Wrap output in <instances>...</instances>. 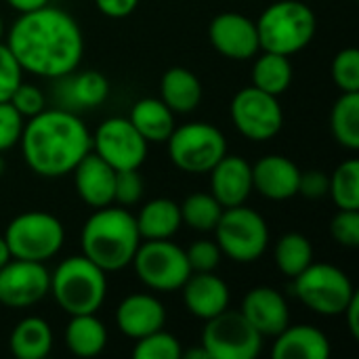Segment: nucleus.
Returning <instances> with one entry per match:
<instances>
[{
    "instance_id": "42",
    "label": "nucleus",
    "mask_w": 359,
    "mask_h": 359,
    "mask_svg": "<svg viewBox=\"0 0 359 359\" xmlns=\"http://www.w3.org/2000/svg\"><path fill=\"white\" fill-rule=\"evenodd\" d=\"M328 187H330V175H326L324 170H318V168L301 170L297 196H303L307 200H320L328 196Z\"/></svg>"
},
{
    "instance_id": "17",
    "label": "nucleus",
    "mask_w": 359,
    "mask_h": 359,
    "mask_svg": "<svg viewBox=\"0 0 359 359\" xmlns=\"http://www.w3.org/2000/svg\"><path fill=\"white\" fill-rule=\"evenodd\" d=\"M301 168L286 156L269 154L252 164V191L273 202H284L299 191Z\"/></svg>"
},
{
    "instance_id": "28",
    "label": "nucleus",
    "mask_w": 359,
    "mask_h": 359,
    "mask_svg": "<svg viewBox=\"0 0 359 359\" xmlns=\"http://www.w3.org/2000/svg\"><path fill=\"white\" fill-rule=\"evenodd\" d=\"M53 349V330L42 318H23L11 332V353L17 359H44Z\"/></svg>"
},
{
    "instance_id": "43",
    "label": "nucleus",
    "mask_w": 359,
    "mask_h": 359,
    "mask_svg": "<svg viewBox=\"0 0 359 359\" xmlns=\"http://www.w3.org/2000/svg\"><path fill=\"white\" fill-rule=\"evenodd\" d=\"M95 4L105 17L122 19V17H128L137 8L139 0H95Z\"/></svg>"
},
{
    "instance_id": "27",
    "label": "nucleus",
    "mask_w": 359,
    "mask_h": 359,
    "mask_svg": "<svg viewBox=\"0 0 359 359\" xmlns=\"http://www.w3.org/2000/svg\"><path fill=\"white\" fill-rule=\"evenodd\" d=\"M65 328V347L78 358H97L107 345V330L95 313L69 316Z\"/></svg>"
},
{
    "instance_id": "45",
    "label": "nucleus",
    "mask_w": 359,
    "mask_h": 359,
    "mask_svg": "<svg viewBox=\"0 0 359 359\" xmlns=\"http://www.w3.org/2000/svg\"><path fill=\"white\" fill-rule=\"evenodd\" d=\"M6 2L17 13H27V11H34V8H40V6L48 4V0H6Z\"/></svg>"
},
{
    "instance_id": "46",
    "label": "nucleus",
    "mask_w": 359,
    "mask_h": 359,
    "mask_svg": "<svg viewBox=\"0 0 359 359\" xmlns=\"http://www.w3.org/2000/svg\"><path fill=\"white\" fill-rule=\"evenodd\" d=\"M181 359H210V355H208V351H206L204 347H200V349L183 351V353H181Z\"/></svg>"
},
{
    "instance_id": "48",
    "label": "nucleus",
    "mask_w": 359,
    "mask_h": 359,
    "mask_svg": "<svg viewBox=\"0 0 359 359\" xmlns=\"http://www.w3.org/2000/svg\"><path fill=\"white\" fill-rule=\"evenodd\" d=\"M4 170H6V162H4V158H2V154H0V177L4 175Z\"/></svg>"
},
{
    "instance_id": "26",
    "label": "nucleus",
    "mask_w": 359,
    "mask_h": 359,
    "mask_svg": "<svg viewBox=\"0 0 359 359\" xmlns=\"http://www.w3.org/2000/svg\"><path fill=\"white\" fill-rule=\"evenodd\" d=\"M141 240H170L183 225L181 208L168 198L147 202L135 217Z\"/></svg>"
},
{
    "instance_id": "37",
    "label": "nucleus",
    "mask_w": 359,
    "mask_h": 359,
    "mask_svg": "<svg viewBox=\"0 0 359 359\" xmlns=\"http://www.w3.org/2000/svg\"><path fill=\"white\" fill-rule=\"evenodd\" d=\"M145 189L143 177L139 175V168H124L116 170V181H114V202L120 206H133L141 200Z\"/></svg>"
},
{
    "instance_id": "11",
    "label": "nucleus",
    "mask_w": 359,
    "mask_h": 359,
    "mask_svg": "<svg viewBox=\"0 0 359 359\" xmlns=\"http://www.w3.org/2000/svg\"><path fill=\"white\" fill-rule=\"evenodd\" d=\"M210 359H255L263 349V337L250 326L242 311L225 309L206 320L200 343Z\"/></svg>"
},
{
    "instance_id": "32",
    "label": "nucleus",
    "mask_w": 359,
    "mask_h": 359,
    "mask_svg": "<svg viewBox=\"0 0 359 359\" xmlns=\"http://www.w3.org/2000/svg\"><path fill=\"white\" fill-rule=\"evenodd\" d=\"M179 208H181V221L191 229L204 233L215 231L225 210L212 194H191L183 200V204H179Z\"/></svg>"
},
{
    "instance_id": "34",
    "label": "nucleus",
    "mask_w": 359,
    "mask_h": 359,
    "mask_svg": "<svg viewBox=\"0 0 359 359\" xmlns=\"http://www.w3.org/2000/svg\"><path fill=\"white\" fill-rule=\"evenodd\" d=\"M183 347L177 337L170 332L156 330L135 343L133 358L135 359H181Z\"/></svg>"
},
{
    "instance_id": "2",
    "label": "nucleus",
    "mask_w": 359,
    "mask_h": 359,
    "mask_svg": "<svg viewBox=\"0 0 359 359\" xmlns=\"http://www.w3.org/2000/svg\"><path fill=\"white\" fill-rule=\"evenodd\" d=\"M21 151L27 166L46 179L69 175L93 149V135L78 114L53 107L42 109L23 124Z\"/></svg>"
},
{
    "instance_id": "7",
    "label": "nucleus",
    "mask_w": 359,
    "mask_h": 359,
    "mask_svg": "<svg viewBox=\"0 0 359 359\" xmlns=\"http://www.w3.org/2000/svg\"><path fill=\"white\" fill-rule=\"evenodd\" d=\"M2 238L13 259L46 263L63 248L65 229L50 212L29 210L15 217Z\"/></svg>"
},
{
    "instance_id": "41",
    "label": "nucleus",
    "mask_w": 359,
    "mask_h": 359,
    "mask_svg": "<svg viewBox=\"0 0 359 359\" xmlns=\"http://www.w3.org/2000/svg\"><path fill=\"white\" fill-rule=\"evenodd\" d=\"M23 69L13 57L11 48L0 42V101H8L13 90L21 84Z\"/></svg>"
},
{
    "instance_id": "38",
    "label": "nucleus",
    "mask_w": 359,
    "mask_h": 359,
    "mask_svg": "<svg viewBox=\"0 0 359 359\" xmlns=\"http://www.w3.org/2000/svg\"><path fill=\"white\" fill-rule=\"evenodd\" d=\"M8 103H11L25 120H29L32 116L40 114V111L46 107V99H44L42 90H40L36 84L23 82V80H21V84L13 90Z\"/></svg>"
},
{
    "instance_id": "16",
    "label": "nucleus",
    "mask_w": 359,
    "mask_h": 359,
    "mask_svg": "<svg viewBox=\"0 0 359 359\" xmlns=\"http://www.w3.org/2000/svg\"><path fill=\"white\" fill-rule=\"evenodd\" d=\"M240 311L261 337H278L290 324L288 303L271 286L250 288L242 301Z\"/></svg>"
},
{
    "instance_id": "12",
    "label": "nucleus",
    "mask_w": 359,
    "mask_h": 359,
    "mask_svg": "<svg viewBox=\"0 0 359 359\" xmlns=\"http://www.w3.org/2000/svg\"><path fill=\"white\" fill-rule=\"evenodd\" d=\"M231 122L250 141H269L284 126V111L276 95L257 86H246L231 99Z\"/></svg>"
},
{
    "instance_id": "21",
    "label": "nucleus",
    "mask_w": 359,
    "mask_h": 359,
    "mask_svg": "<svg viewBox=\"0 0 359 359\" xmlns=\"http://www.w3.org/2000/svg\"><path fill=\"white\" fill-rule=\"evenodd\" d=\"M74 185L80 200L90 208H103L114 204V181L116 170L101 160L93 149L76 164Z\"/></svg>"
},
{
    "instance_id": "9",
    "label": "nucleus",
    "mask_w": 359,
    "mask_h": 359,
    "mask_svg": "<svg viewBox=\"0 0 359 359\" xmlns=\"http://www.w3.org/2000/svg\"><path fill=\"white\" fill-rule=\"evenodd\" d=\"M166 145L170 162L179 170L191 175L208 172L227 154L225 135L208 122H189L183 126H175V130L166 139Z\"/></svg>"
},
{
    "instance_id": "10",
    "label": "nucleus",
    "mask_w": 359,
    "mask_h": 359,
    "mask_svg": "<svg viewBox=\"0 0 359 359\" xmlns=\"http://www.w3.org/2000/svg\"><path fill=\"white\" fill-rule=\"evenodd\" d=\"M130 265L139 282L156 292L179 290L191 273L185 250L170 240H145Z\"/></svg>"
},
{
    "instance_id": "1",
    "label": "nucleus",
    "mask_w": 359,
    "mask_h": 359,
    "mask_svg": "<svg viewBox=\"0 0 359 359\" xmlns=\"http://www.w3.org/2000/svg\"><path fill=\"white\" fill-rule=\"evenodd\" d=\"M4 44L23 72L50 80L78 69L84 55V36L78 21L50 4L19 13Z\"/></svg>"
},
{
    "instance_id": "24",
    "label": "nucleus",
    "mask_w": 359,
    "mask_h": 359,
    "mask_svg": "<svg viewBox=\"0 0 359 359\" xmlns=\"http://www.w3.org/2000/svg\"><path fill=\"white\" fill-rule=\"evenodd\" d=\"M160 99L177 114H191L202 101V82L187 67H170L160 80Z\"/></svg>"
},
{
    "instance_id": "15",
    "label": "nucleus",
    "mask_w": 359,
    "mask_h": 359,
    "mask_svg": "<svg viewBox=\"0 0 359 359\" xmlns=\"http://www.w3.org/2000/svg\"><path fill=\"white\" fill-rule=\"evenodd\" d=\"M208 40L217 53L233 61H248L259 55L257 23L242 13H219L208 25Z\"/></svg>"
},
{
    "instance_id": "20",
    "label": "nucleus",
    "mask_w": 359,
    "mask_h": 359,
    "mask_svg": "<svg viewBox=\"0 0 359 359\" xmlns=\"http://www.w3.org/2000/svg\"><path fill=\"white\" fill-rule=\"evenodd\" d=\"M181 290L185 309L204 322L229 307V286L219 276H215V271L189 273Z\"/></svg>"
},
{
    "instance_id": "30",
    "label": "nucleus",
    "mask_w": 359,
    "mask_h": 359,
    "mask_svg": "<svg viewBox=\"0 0 359 359\" xmlns=\"http://www.w3.org/2000/svg\"><path fill=\"white\" fill-rule=\"evenodd\" d=\"M330 128L339 145L359 149V93H343L330 114Z\"/></svg>"
},
{
    "instance_id": "39",
    "label": "nucleus",
    "mask_w": 359,
    "mask_h": 359,
    "mask_svg": "<svg viewBox=\"0 0 359 359\" xmlns=\"http://www.w3.org/2000/svg\"><path fill=\"white\" fill-rule=\"evenodd\" d=\"M330 236L345 248L359 246V210H339L330 223Z\"/></svg>"
},
{
    "instance_id": "22",
    "label": "nucleus",
    "mask_w": 359,
    "mask_h": 359,
    "mask_svg": "<svg viewBox=\"0 0 359 359\" xmlns=\"http://www.w3.org/2000/svg\"><path fill=\"white\" fill-rule=\"evenodd\" d=\"M59 80V107L69 109L74 114L82 109L99 107L107 95H109V82L107 78L97 69H84V72H69Z\"/></svg>"
},
{
    "instance_id": "44",
    "label": "nucleus",
    "mask_w": 359,
    "mask_h": 359,
    "mask_svg": "<svg viewBox=\"0 0 359 359\" xmlns=\"http://www.w3.org/2000/svg\"><path fill=\"white\" fill-rule=\"evenodd\" d=\"M345 320H347V326H349V332L353 339H359V294L355 292L349 301V305L345 307L343 311Z\"/></svg>"
},
{
    "instance_id": "35",
    "label": "nucleus",
    "mask_w": 359,
    "mask_h": 359,
    "mask_svg": "<svg viewBox=\"0 0 359 359\" xmlns=\"http://www.w3.org/2000/svg\"><path fill=\"white\" fill-rule=\"evenodd\" d=\"M332 80L343 93H359V50L343 48L332 61Z\"/></svg>"
},
{
    "instance_id": "3",
    "label": "nucleus",
    "mask_w": 359,
    "mask_h": 359,
    "mask_svg": "<svg viewBox=\"0 0 359 359\" xmlns=\"http://www.w3.org/2000/svg\"><path fill=\"white\" fill-rule=\"evenodd\" d=\"M82 255L105 273L120 271L133 263L141 244L135 217L124 208L103 206L86 219L80 233Z\"/></svg>"
},
{
    "instance_id": "19",
    "label": "nucleus",
    "mask_w": 359,
    "mask_h": 359,
    "mask_svg": "<svg viewBox=\"0 0 359 359\" xmlns=\"http://www.w3.org/2000/svg\"><path fill=\"white\" fill-rule=\"evenodd\" d=\"M164 324L166 309L151 294H130L122 299L116 309L118 330L133 341H139L156 330H162Z\"/></svg>"
},
{
    "instance_id": "13",
    "label": "nucleus",
    "mask_w": 359,
    "mask_h": 359,
    "mask_svg": "<svg viewBox=\"0 0 359 359\" xmlns=\"http://www.w3.org/2000/svg\"><path fill=\"white\" fill-rule=\"evenodd\" d=\"M147 141L128 118H107L93 135V151L114 170L139 168L147 158Z\"/></svg>"
},
{
    "instance_id": "8",
    "label": "nucleus",
    "mask_w": 359,
    "mask_h": 359,
    "mask_svg": "<svg viewBox=\"0 0 359 359\" xmlns=\"http://www.w3.org/2000/svg\"><path fill=\"white\" fill-rule=\"evenodd\" d=\"M215 236L221 252L236 263H255L263 257L269 244V227L265 219L244 204L223 210Z\"/></svg>"
},
{
    "instance_id": "25",
    "label": "nucleus",
    "mask_w": 359,
    "mask_h": 359,
    "mask_svg": "<svg viewBox=\"0 0 359 359\" xmlns=\"http://www.w3.org/2000/svg\"><path fill=\"white\" fill-rule=\"evenodd\" d=\"M128 120L147 143H166V139L175 130V114L162 99L156 97H145L137 101L130 109Z\"/></svg>"
},
{
    "instance_id": "18",
    "label": "nucleus",
    "mask_w": 359,
    "mask_h": 359,
    "mask_svg": "<svg viewBox=\"0 0 359 359\" xmlns=\"http://www.w3.org/2000/svg\"><path fill=\"white\" fill-rule=\"evenodd\" d=\"M210 194L223 208L246 204L252 194V164L240 156H223L210 170Z\"/></svg>"
},
{
    "instance_id": "4",
    "label": "nucleus",
    "mask_w": 359,
    "mask_h": 359,
    "mask_svg": "<svg viewBox=\"0 0 359 359\" xmlns=\"http://www.w3.org/2000/svg\"><path fill=\"white\" fill-rule=\"evenodd\" d=\"M67 316L97 313L107 294V278L84 255L63 259L50 273V290Z\"/></svg>"
},
{
    "instance_id": "49",
    "label": "nucleus",
    "mask_w": 359,
    "mask_h": 359,
    "mask_svg": "<svg viewBox=\"0 0 359 359\" xmlns=\"http://www.w3.org/2000/svg\"><path fill=\"white\" fill-rule=\"evenodd\" d=\"M2 36H4V21H2V17H0V42H2Z\"/></svg>"
},
{
    "instance_id": "6",
    "label": "nucleus",
    "mask_w": 359,
    "mask_h": 359,
    "mask_svg": "<svg viewBox=\"0 0 359 359\" xmlns=\"http://www.w3.org/2000/svg\"><path fill=\"white\" fill-rule=\"evenodd\" d=\"M292 292L313 313L337 318L343 316L355 288L343 269L328 263H311L292 278Z\"/></svg>"
},
{
    "instance_id": "14",
    "label": "nucleus",
    "mask_w": 359,
    "mask_h": 359,
    "mask_svg": "<svg viewBox=\"0 0 359 359\" xmlns=\"http://www.w3.org/2000/svg\"><path fill=\"white\" fill-rule=\"evenodd\" d=\"M50 290V273L44 263L11 259L0 267V303L23 309L40 303Z\"/></svg>"
},
{
    "instance_id": "36",
    "label": "nucleus",
    "mask_w": 359,
    "mask_h": 359,
    "mask_svg": "<svg viewBox=\"0 0 359 359\" xmlns=\"http://www.w3.org/2000/svg\"><path fill=\"white\" fill-rule=\"evenodd\" d=\"M187 263L191 273H202V271H215L221 263V248L217 240H196L187 250H185Z\"/></svg>"
},
{
    "instance_id": "29",
    "label": "nucleus",
    "mask_w": 359,
    "mask_h": 359,
    "mask_svg": "<svg viewBox=\"0 0 359 359\" xmlns=\"http://www.w3.org/2000/svg\"><path fill=\"white\" fill-rule=\"evenodd\" d=\"M292 63L290 57L280 55V53H269L263 50L252 65V86L280 97L282 93L288 90V86L292 84Z\"/></svg>"
},
{
    "instance_id": "23",
    "label": "nucleus",
    "mask_w": 359,
    "mask_h": 359,
    "mask_svg": "<svg viewBox=\"0 0 359 359\" xmlns=\"http://www.w3.org/2000/svg\"><path fill=\"white\" fill-rule=\"evenodd\" d=\"M273 359H328L330 341L328 337L307 324L286 326L273 343Z\"/></svg>"
},
{
    "instance_id": "47",
    "label": "nucleus",
    "mask_w": 359,
    "mask_h": 359,
    "mask_svg": "<svg viewBox=\"0 0 359 359\" xmlns=\"http://www.w3.org/2000/svg\"><path fill=\"white\" fill-rule=\"evenodd\" d=\"M11 259H13V257H11V250H8V246H6L4 238L0 236V267H2V265H6Z\"/></svg>"
},
{
    "instance_id": "33",
    "label": "nucleus",
    "mask_w": 359,
    "mask_h": 359,
    "mask_svg": "<svg viewBox=\"0 0 359 359\" xmlns=\"http://www.w3.org/2000/svg\"><path fill=\"white\" fill-rule=\"evenodd\" d=\"M328 194L339 210H359V162L345 160L330 175Z\"/></svg>"
},
{
    "instance_id": "5",
    "label": "nucleus",
    "mask_w": 359,
    "mask_h": 359,
    "mask_svg": "<svg viewBox=\"0 0 359 359\" xmlns=\"http://www.w3.org/2000/svg\"><path fill=\"white\" fill-rule=\"evenodd\" d=\"M257 23L261 50L294 55L303 50L316 36V13L301 0H278L269 4Z\"/></svg>"
},
{
    "instance_id": "40",
    "label": "nucleus",
    "mask_w": 359,
    "mask_h": 359,
    "mask_svg": "<svg viewBox=\"0 0 359 359\" xmlns=\"http://www.w3.org/2000/svg\"><path fill=\"white\" fill-rule=\"evenodd\" d=\"M23 124L25 118L8 101H0V154L19 143Z\"/></svg>"
},
{
    "instance_id": "31",
    "label": "nucleus",
    "mask_w": 359,
    "mask_h": 359,
    "mask_svg": "<svg viewBox=\"0 0 359 359\" xmlns=\"http://www.w3.org/2000/svg\"><path fill=\"white\" fill-rule=\"evenodd\" d=\"M313 263V246L307 236L299 231L284 233L276 244V265L286 278H297Z\"/></svg>"
}]
</instances>
